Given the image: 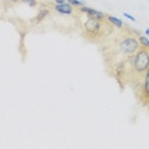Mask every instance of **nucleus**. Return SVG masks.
I'll list each match as a JSON object with an SVG mask.
<instances>
[{
	"instance_id": "nucleus-11",
	"label": "nucleus",
	"mask_w": 149,
	"mask_h": 149,
	"mask_svg": "<svg viewBox=\"0 0 149 149\" xmlns=\"http://www.w3.org/2000/svg\"><path fill=\"white\" fill-rule=\"evenodd\" d=\"M23 3H26L27 5H29L31 8H35V6L37 5V0H22Z\"/></svg>"
},
{
	"instance_id": "nucleus-4",
	"label": "nucleus",
	"mask_w": 149,
	"mask_h": 149,
	"mask_svg": "<svg viewBox=\"0 0 149 149\" xmlns=\"http://www.w3.org/2000/svg\"><path fill=\"white\" fill-rule=\"evenodd\" d=\"M79 12L83 13V14H86V15H88V17H91V18H94V19H97V21H101V22L106 21V17H107L103 12H100V10H97V9L89 8V6H86V5L80 6Z\"/></svg>"
},
{
	"instance_id": "nucleus-13",
	"label": "nucleus",
	"mask_w": 149,
	"mask_h": 149,
	"mask_svg": "<svg viewBox=\"0 0 149 149\" xmlns=\"http://www.w3.org/2000/svg\"><path fill=\"white\" fill-rule=\"evenodd\" d=\"M55 4H64V3H68V0H54Z\"/></svg>"
},
{
	"instance_id": "nucleus-12",
	"label": "nucleus",
	"mask_w": 149,
	"mask_h": 149,
	"mask_svg": "<svg viewBox=\"0 0 149 149\" xmlns=\"http://www.w3.org/2000/svg\"><path fill=\"white\" fill-rule=\"evenodd\" d=\"M124 17H126V18H127V19H130L131 22H136V19H135L131 14H129V13H124Z\"/></svg>"
},
{
	"instance_id": "nucleus-7",
	"label": "nucleus",
	"mask_w": 149,
	"mask_h": 149,
	"mask_svg": "<svg viewBox=\"0 0 149 149\" xmlns=\"http://www.w3.org/2000/svg\"><path fill=\"white\" fill-rule=\"evenodd\" d=\"M49 15H50V9L43 8V9H41V10L37 13V15L32 19V22L36 23V24H38V23H41V22L45 21V19H46Z\"/></svg>"
},
{
	"instance_id": "nucleus-15",
	"label": "nucleus",
	"mask_w": 149,
	"mask_h": 149,
	"mask_svg": "<svg viewBox=\"0 0 149 149\" xmlns=\"http://www.w3.org/2000/svg\"><path fill=\"white\" fill-rule=\"evenodd\" d=\"M145 35H147V36H149V28H147V29H145Z\"/></svg>"
},
{
	"instance_id": "nucleus-1",
	"label": "nucleus",
	"mask_w": 149,
	"mask_h": 149,
	"mask_svg": "<svg viewBox=\"0 0 149 149\" xmlns=\"http://www.w3.org/2000/svg\"><path fill=\"white\" fill-rule=\"evenodd\" d=\"M131 63V72L138 77H143L149 70V50L140 47L133 56L129 57Z\"/></svg>"
},
{
	"instance_id": "nucleus-9",
	"label": "nucleus",
	"mask_w": 149,
	"mask_h": 149,
	"mask_svg": "<svg viewBox=\"0 0 149 149\" xmlns=\"http://www.w3.org/2000/svg\"><path fill=\"white\" fill-rule=\"evenodd\" d=\"M138 40H139V43H140V47H144V49H148L149 50V38H148L147 35L138 36Z\"/></svg>"
},
{
	"instance_id": "nucleus-16",
	"label": "nucleus",
	"mask_w": 149,
	"mask_h": 149,
	"mask_svg": "<svg viewBox=\"0 0 149 149\" xmlns=\"http://www.w3.org/2000/svg\"><path fill=\"white\" fill-rule=\"evenodd\" d=\"M147 106H149V102H148V104H147Z\"/></svg>"
},
{
	"instance_id": "nucleus-2",
	"label": "nucleus",
	"mask_w": 149,
	"mask_h": 149,
	"mask_svg": "<svg viewBox=\"0 0 149 149\" xmlns=\"http://www.w3.org/2000/svg\"><path fill=\"white\" fill-rule=\"evenodd\" d=\"M82 29H83L84 36L93 40V38H98V37L102 36L103 24L101 21H97V19L91 18V17L84 14V19L82 22Z\"/></svg>"
},
{
	"instance_id": "nucleus-14",
	"label": "nucleus",
	"mask_w": 149,
	"mask_h": 149,
	"mask_svg": "<svg viewBox=\"0 0 149 149\" xmlns=\"http://www.w3.org/2000/svg\"><path fill=\"white\" fill-rule=\"evenodd\" d=\"M8 1H9V3H18L19 0H8Z\"/></svg>"
},
{
	"instance_id": "nucleus-3",
	"label": "nucleus",
	"mask_w": 149,
	"mask_h": 149,
	"mask_svg": "<svg viewBox=\"0 0 149 149\" xmlns=\"http://www.w3.org/2000/svg\"><path fill=\"white\" fill-rule=\"evenodd\" d=\"M118 52L124 56H133L134 54H136V51L140 49V43H139L138 37H135L133 35H127L124 36L123 40L118 42Z\"/></svg>"
},
{
	"instance_id": "nucleus-10",
	"label": "nucleus",
	"mask_w": 149,
	"mask_h": 149,
	"mask_svg": "<svg viewBox=\"0 0 149 149\" xmlns=\"http://www.w3.org/2000/svg\"><path fill=\"white\" fill-rule=\"evenodd\" d=\"M68 3H70L74 8H80V6L84 5V3L82 1V0H68Z\"/></svg>"
},
{
	"instance_id": "nucleus-8",
	"label": "nucleus",
	"mask_w": 149,
	"mask_h": 149,
	"mask_svg": "<svg viewBox=\"0 0 149 149\" xmlns=\"http://www.w3.org/2000/svg\"><path fill=\"white\" fill-rule=\"evenodd\" d=\"M106 21L110 23L111 26H115L116 28H123L124 27V23H123V21H121L120 18H117V17H115V15H107L106 17Z\"/></svg>"
},
{
	"instance_id": "nucleus-6",
	"label": "nucleus",
	"mask_w": 149,
	"mask_h": 149,
	"mask_svg": "<svg viewBox=\"0 0 149 149\" xmlns=\"http://www.w3.org/2000/svg\"><path fill=\"white\" fill-rule=\"evenodd\" d=\"M74 6L70 4V3H64V4H55L54 6V10L59 14H63V15H72L74 14Z\"/></svg>"
},
{
	"instance_id": "nucleus-5",
	"label": "nucleus",
	"mask_w": 149,
	"mask_h": 149,
	"mask_svg": "<svg viewBox=\"0 0 149 149\" xmlns=\"http://www.w3.org/2000/svg\"><path fill=\"white\" fill-rule=\"evenodd\" d=\"M141 103L147 106L149 102V70L143 75V86H141V94H140Z\"/></svg>"
}]
</instances>
